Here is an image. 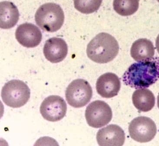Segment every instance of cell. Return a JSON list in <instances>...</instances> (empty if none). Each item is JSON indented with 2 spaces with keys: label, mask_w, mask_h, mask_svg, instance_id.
Here are the masks:
<instances>
[{
  "label": "cell",
  "mask_w": 159,
  "mask_h": 146,
  "mask_svg": "<svg viewBox=\"0 0 159 146\" xmlns=\"http://www.w3.org/2000/svg\"><path fill=\"white\" fill-rule=\"evenodd\" d=\"M159 78V57L134 63L125 71L123 80L125 85L136 89L148 88Z\"/></svg>",
  "instance_id": "obj_1"
},
{
  "label": "cell",
  "mask_w": 159,
  "mask_h": 146,
  "mask_svg": "<svg viewBox=\"0 0 159 146\" xmlns=\"http://www.w3.org/2000/svg\"><path fill=\"white\" fill-rule=\"evenodd\" d=\"M119 46L114 37L107 33H100L88 44L87 54L90 59L103 64L111 62L118 54Z\"/></svg>",
  "instance_id": "obj_2"
},
{
  "label": "cell",
  "mask_w": 159,
  "mask_h": 146,
  "mask_svg": "<svg viewBox=\"0 0 159 146\" xmlns=\"http://www.w3.org/2000/svg\"><path fill=\"white\" fill-rule=\"evenodd\" d=\"M37 25L41 29L49 32L57 31L65 21V14L58 4L46 3L38 9L35 15Z\"/></svg>",
  "instance_id": "obj_3"
},
{
  "label": "cell",
  "mask_w": 159,
  "mask_h": 146,
  "mask_svg": "<svg viewBox=\"0 0 159 146\" xmlns=\"http://www.w3.org/2000/svg\"><path fill=\"white\" fill-rule=\"evenodd\" d=\"M30 91L28 85L21 80L9 81L1 91L3 102L7 106L17 108L25 105L30 98Z\"/></svg>",
  "instance_id": "obj_4"
},
{
  "label": "cell",
  "mask_w": 159,
  "mask_h": 146,
  "mask_svg": "<svg viewBox=\"0 0 159 146\" xmlns=\"http://www.w3.org/2000/svg\"><path fill=\"white\" fill-rule=\"evenodd\" d=\"M92 95V87L89 83L80 78L73 81L65 92V97L68 104L76 108L82 107L88 104Z\"/></svg>",
  "instance_id": "obj_5"
},
{
  "label": "cell",
  "mask_w": 159,
  "mask_h": 146,
  "mask_svg": "<svg viewBox=\"0 0 159 146\" xmlns=\"http://www.w3.org/2000/svg\"><path fill=\"white\" fill-rule=\"evenodd\" d=\"M85 118L88 125L93 128H101L107 125L111 120V109L105 102L96 100L87 106Z\"/></svg>",
  "instance_id": "obj_6"
},
{
  "label": "cell",
  "mask_w": 159,
  "mask_h": 146,
  "mask_svg": "<svg viewBox=\"0 0 159 146\" xmlns=\"http://www.w3.org/2000/svg\"><path fill=\"white\" fill-rule=\"evenodd\" d=\"M128 129L132 139L141 143L151 141L157 132L155 123L146 116H138L130 122Z\"/></svg>",
  "instance_id": "obj_7"
},
{
  "label": "cell",
  "mask_w": 159,
  "mask_h": 146,
  "mask_svg": "<svg viewBox=\"0 0 159 146\" xmlns=\"http://www.w3.org/2000/svg\"><path fill=\"white\" fill-rule=\"evenodd\" d=\"M40 113L44 119L57 122L62 119L67 113V105L65 100L59 96H50L41 104Z\"/></svg>",
  "instance_id": "obj_8"
},
{
  "label": "cell",
  "mask_w": 159,
  "mask_h": 146,
  "mask_svg": "<svg viewBox=\"0 0 159 146\" xmlns=\"http://www.w3.org/2000/svg\"><path fill=\"white\" fill-rule=\"evenodd\" d=\"M15 37L18 42L24 47L34 48L41 43L42 34L36 26L25 23L18 26L15 32Z\"/></svg>",
  "instance_id": "obj_9"
},
{
  "label": "cell",
  "mask_w": 159,
  "mask_h": 146,
  "mask_svg": "<svg viewBox=\"0 0 159 146\" xmlns=\"http://www.w3.org/2000/svg\"><path fill=\"white\" fill-rule=\"evenodd\" d=\"M97 140L101 146H122L125 140V132L118 125L111 124L98 131Z\"/></svg>",
  "instance_id": "obj_10"
},
{
  "label": "cell",
  "mask_w": 159,
  "mask_h": 146,
  "mask_svg": "<svg viewBox=\"0 0 159 146\" xmlns=\"http://www.w3.org/2000/svg\"><path fill=\"white\" fill-rule=\"evenodd\" d=\"M43 52L48 61L53 63H58L67 56L68 46L64 39L53 37L46 41Z\"/></svg>",
  "instance_id": "obj_11"
},
{
  "label": "cell",
  "mask_w": 159,
  "mask_h": 146,
  "mask_svg": "<svg viewBox=\"0 0 159 146\" xmlns=\"http://www.w3.org/2000/svg\"><path fill=\"white\" fill-rule=\"evenodd\" d=\"M96 87L97 92L102 97L112 98L119 92L121 87L120 80L116 74L106 73L98 78Z\"/></svg>",
  "instance_id": "obj_12"
},
{
  "label": "cell",
  "mask_w": 159,
  "mask_h": 146,
  "mask_svg": "<svg viewBox=\"0 0 159 146\" xmlns=\"http://www.w3.org/2000/svg\"><path fill=\"white\" fill-rule=\"evenodd\" d=\"M0 14V27L2 29L13 28L19 20V11L12 2L7 1L1 2Z\"/></svg>",
  "instance_id": "obj_13"
},
{
  "label": "cell",
  "mask_w": 159,
  "mask_h": 146,
  "mask_svg": "<svg viewBox=\"0 0 159 146\" xmlns=\"http://www.w3.org/2000/svg\"><path fill=\"white\" fill-rule=\"evenodd\" d=\"M155 54V48L153 43L147 39L136 40L132 45L130 54L135 61L141 62L150 59Z\"/></svg>",
  "instance_id": "obj_14"
},
{
  "label": "cell",
  "mask_w": 159,
  "mask_h": 146,
  "mask_svg": "<svg viewBox=\"0 0 159 146\" xmlns=\"http://www.w3.org/2000/svg\"><path fill=\"white\" fill-rule=\"evenodd\" d=\"M133 103L136 108L142 112L151 111L154 106L155 98L153 92L148 89H137L132 95Z\"/></svg>",
  "instance_id": "obj_15"
},
{
  "label": "cell",
  "mask_w": 159,
  "mask_h": 146,
  "mask_svg": "<svg viewBox=\"0 0 159 146\" xmlns=\"http://www.w3.org/2000/svg\"><path fill=\"white\" fill-rule=\"evenodd\" d=\"M113 7L114 10L119 15L129 16L138 10L139 0H114Z\"/></svg>",
  "instance_id": "obj_16"
},
{
  "label": "cell",
  "mask_w": 159,
  "mask_h": 146,
  "mask_svg": "<svg viewBox=\"0 0 159 146\" xmlns=\"http://www.w3.org/2000/svg\"><path fill=\"white\" fill-rule=\"evenodd\" d=\"M75 8L85 14H91L100 8L102 0H74Z\"/></svg>",
  "instance_id": "obj_17"
},
{
  "label": "cell",
  "mask_w": 159,
  "mask_h": 146,
  "mask_svg": "<svg viewBox=\"0 0 159 146\" xmlns=\"http://www.w3.org/2000/svg\"><path fill=\"white\" fill-rule=\"evenodd\" d=\"M156 46L157 52L159 54V34L157 38L156 41Z\"/></svg>",
  "instance_id": "obj_18"
},
{
  "label": "cell",
  "mask_w": 159,
  "mask_h": 146,
  "mask_svg": "<svg viewBox=\"0 0 159 146\" xmlns=\"http://www.w3.org/2000/svg\"><path fill=\"white\" fill-rule=\"evenodd\" d=\"M157 106L159 109V93L157 97Z\"/></svg>",
  "instance_id": "obj_19"
},
{
  "label": "cell",
  "mask_w": 159,
  "mask_h": 146,
  "mask_svg": "<svg viewBox=\"0 0 159 146\" xmlns=\"http://www.w3.org/2000/svg\"><path fill=\"white\" fill-rule=\"evenodd\" d=\"M157 1L159 2V0H157Z\"/></svg>",
  "instance_id": "obj_20"
}]
</instances>
